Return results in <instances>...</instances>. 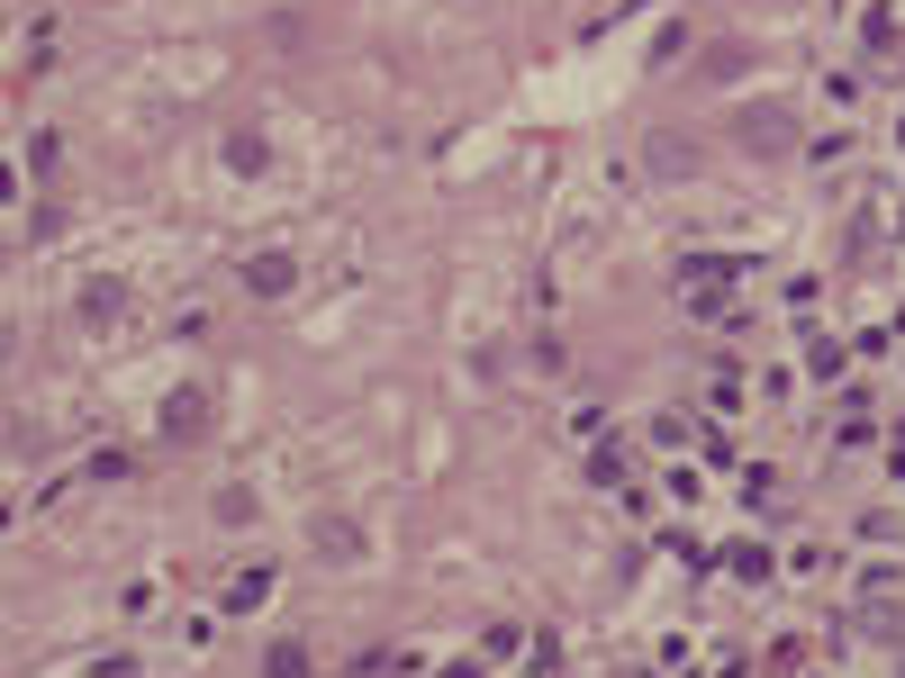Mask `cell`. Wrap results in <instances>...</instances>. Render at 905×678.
Wrapping results in <instances>:
<instances>
[{
  "label": "cell",
  "mask_w": 905,
  "mask_h": 678,
  "mask_svg": "<svg viewBox=\"0 0 905 678\" xmlns=\"http://www.w3.org/2000/svg\"><path fill=\"white\" fill-rule=\"evenodd\" d=\"M200 417H209V407H200V389H181V398H172V407H164V434H172V443H181V434H191V426H200Z\"/></svg>",
  "instance_id": "6da1fadb"
},
{
  "label": "cell",
  "mask_w": 905,
  "mask_h": 678,
  "mask_svg": "<svg viewBox=\"0 0 905 678\" xmlns=\"http://www.w3.org/2000/svg\"><path fill=\"white\" fill-rule=\"evenodd\" d=\"M245 281H254L262 298H281V290H290V262H281V253H262V262H254V272H245Z\"/></svg>",
  "instance_id": "7a4b0ae2"
}]
</instances>
